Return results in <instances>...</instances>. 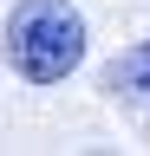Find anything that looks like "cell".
I'll list each match as a JSON object with an SVG mask.
<instances>
[{"label":"cell","instance_id":"obj_1","mask_svg":"<svg viewBox=\"0 0 150 156\" xmlns=\"http://www.w3.org/2000/svg\"><path fill=\"white\" fill-rule=\"evenodd\" d=\"M85 58V13L72 0H20L7 20V65L26 85H59Z\"/></svg>","mask_w":150,"mask_h":156},{"label":"cell","instance_id":"obj_2","mask_svg":"<svg viewBox=\"0 0 150 156\" xmlns=\"http://www.w3.org/2000/svg\"><path fill=\"white\" fill-rule=\"evenodd\" d=\"M104 91H118V98H150V39L130 46V52H118V58L104 65Z\"/></svg>","mask_w":150,"mask_h":156}]
</instances>
